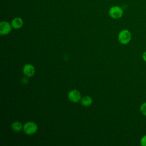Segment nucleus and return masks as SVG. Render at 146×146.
I'll use <instances>...</instances> for the list:
<instances>
[{
  "label": "nucleus",
  "instance_id": "4",
  "mask_svg": "<svg viewBox=\"0 0 146 146\" xmlns=\"http://www.w3.org/2000/svg\"><path fill=\"white\" fill-rule=\"evenodd\" d=\"M11 24L7 21H2L0 23V34L1 35H7L12 29Z\"/></svg>",
  "mask_w": 146,
  "mask_h": 146
},
{
  "label": "nucleus",
  "instance_id": "2",
  "mask_svg": "<svg viewBox=\"0 0 146 146\" xmlns=\"http://www.w3.org/2000/svg\"><path fill=\"white\" fill-rule=\"evenodd\" d=\"M123 10L119 6H112L109 11L108 14L113 19H117L122 17L123 15Z\"/></svg>",
  "mask_w": 146,
  "mask_h": 146
},
{
  "label": "nucleus",
  "instance_id": "11",
  "mask_svg": "<svg viewBox=\"0 0 146 146\" xmlns=\"http://www.w3.org/2000/svg\"><path fill=\"white\" fill-rule=\"evenodd\" d=\"M140 145L142 146H146V135L143 136L140 140Z\"/></svg>",
  "mask_w": 146,
  "mask_h": 146
},
{
  "label": "nucleus",
  "instance_id": "7",
  "mask_svg": "<svg viewBox=\"0 0 146 146\" xmlns=\"http://www.w3.org/2000/svg\"><path fill=\"white\" fill-rule=\"evenodd\" d=\"M13 28L14 29H19L21 28L23 25V21L20 17L14 18L11 22Z\"/></svg>",
  "mask_w": 146,
  "mask_h": 146
},
{
  "label": "nucleus",
  "instance_id": "8",
  "mask_svg": "<svg viewBox=\"0 0 146 146\" xmlns=\"http://www.w3.org/2000/svg\"><path fill=\"white\" fill-rule=\"evenodd\" d=\"M11 128L13 131L15 132H19L23 129V126L21 122L18 121H15L12 123Z\"/></svg>",
  "mask_w": 146,
  "mask_h": 146
},
{
  "label": "nucleus",
  "instance_id": "5",
  "mask_svg": "<svg viewBox=\"0 0 146 146\" xmlns=\"http://www.w3.org/2000/svg\"><path fill=\"white\" fill-rule=\"evenodd\" d=\"M68 98L69 100L73 103H77L82 99L80 92L77 90H72L68 94Z\"/></svg>",
  "mask_w": 146,
  "mask_h": 146
},
{
  "label": "nucleus",
  "instance_id": "6",
  "mask_svg": "<svg viewBox=\"0 0 146 146\" xmlns=\"http://www.w3.org/2000/svg\"><path fill=\"white\" fill-rule=\"evenodd\" d=\"M23 71L27 77H32L35 74V68L31 64H26L23 68Z\"/></svg>",
  "mask_w": 146,
  "mask_h": 146
},
{
  "label": "nucleus",
  "instance_id": "1",
  "mask_svg": "<svg viewBox=\"0 0 146 146\" xmlns=\"http://www.w3.org/2000/svg\"><path fill=\"white\" fill-rule=\"evenodd\" d=\"M132 34L129 30L123 29L118 34V40L122 44H127L131 41Z\"/></svg>",
  "mask_w": 146,
  "mask_h": 146
},
{
  "label": "nucleus",
  "instance_id": "10",
  "mask_svg": "<svg viewBox=\"0 0 146 146\" xmlns=\"http://www.w3.org/2000/svg\"><path fill=\"white\" fill-rule=\"evenodd\" d=\"M140 111L141 113V114L144 116H146V102L143 103L140 106Z\"/></svg>",
  "mask_w": 146,
  "mask_h": 146
},
{
  "label": "nucleus",
  "instance_id": "12",
  "mask_svg": "<svg viewBox=\"0 0 146 146\" xmlns=\"http://www.w3.org/2000/svg\"><path fill=\"white\" fill-rule=\"evenodd\" d=\"M142 59L145 62H146V51L143 52L142 54Z\"/></svg>",
  "mask_w": 146,
  "mask_h": 146
},
{
  "label": "nucleus",
  "instance_id": "3",
  "mask_svg": "<svg viewBox=\"0 0 146 146\" xmlns=\"http://www.w3.org/2000/svg\"><path fill=\"white\" fill-rule=\"evenodd\" d=\"M24 132L29 135L35 133L38 130V126L34 121H28L23 125Z\"/></svg>",
  "mask_w": 146,
  "mask_h": 146
},
{
  "label": "nucleus",
  "instance_id": "9",
  "mask_svg": "<svg viewBox=\"0 0 146 146\" xmlns=\"http://www.w3.org/2000/svg\"><path fill=\"white\" fill-rule=\"evenodd\" d=\"M80 102L82 106L84 107H88L92 104V99L90 96H84L81 99Z\"/></svg>",
  "mask_w": 146,
  "mask_h": 146
}]
</instances>
